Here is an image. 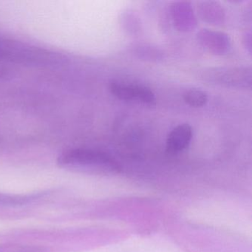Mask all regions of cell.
<instances>
[{"instance_id": "277c9868", "label": "cell", "mask_w": 252, "mask_h": 252, "mask_svg": "<svg viewBox=\"0 0 252 252\" xmlns=\"http://www.w3.org/2000/svg\"><path fill=\"white\" fill-rule=\"evenodd\" d=\"M192 138V129L188 124H182L174 128L166 139V150L177 153L188 147Z\"/></svg>"}, {"instance_id": "6da1fadb", "label": "cell", "mask_w": 252, "mask_h": 252, "mask_svg": "<svg viewBox=\"0 0 252 252\" xmlns=\"http://www.w3.org/2000/svg\"><path fill=\"white\" fill-rule=\"evenodd\" d=\"M57 164L66 170L89 173L113 170L118 167L107 153L85 148L65 150L59 156Z\"/></svg>"}, {"instance_id": "3957f363", "label": "cell", "mask_w": 252, "mask_h": 252, "mask_svg": "<svg viewBox=\"0 0 252 252\" xmlns=\"http://www.w3.org/2000/svg\"><path fill=\"white\" fill-rule=\"evenodd\" d=\"M110 90L111 94L119 99L137 101L149 105L156 104V98L153 91L143 85L116 81L110 83Z\"/></svg>"}, {"instance_id": "5b68a950", "label": "cell", "mask_w": 252, "mask_h": 252, "mask_svg": "<svg viewBox=\"0 0 252 252\" xmlns=\"http://www.w3.org/2000/svg\"><path fill=\"white\" fill-rule=\"evenodd\" d=\"M184 99L191 107H201L207 103L208 95L200 90L191 89L184 94Z\"/></svg>"}, {"instance_id": "7a4b0ae2", "label": "cell", "mask_w": 252, "mask_h": 252, "mask_svg": "<svg viewBox=\"0 0 252 252\" xmlns=\"http://www.w3.org/2000/svg\"><path fill=\"white\" fill-rule=\"evenodd\" d=\"M58 60L57 55L46 50L0 38V61L25 64H49Z\"/></svg>"}]
</instances>
